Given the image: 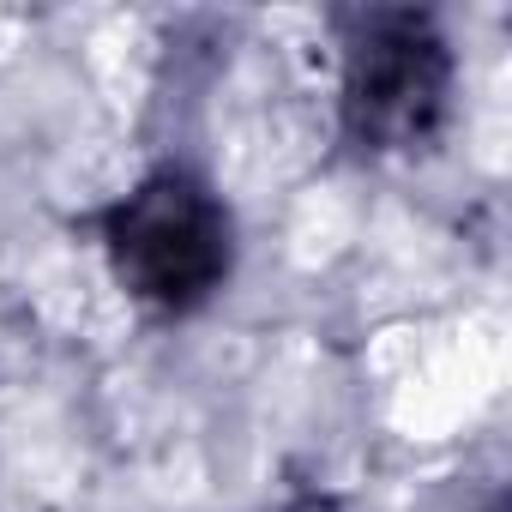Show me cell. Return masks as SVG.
<instances>
[{
	"mask_svg": "<svg viewBox=\"0 0 512 512\" xmlns=\"http://www.w3.org/2000/svg\"><path fill=\"white\" fill-rule=\"evenodd\" d=\"M452 49L422 13H362L344 37V127L362 151H416L440 133Z\"/></svg>",
	"mask_w": 512,
	"mask_h": 512,
	"instance_id": "cell-2",
	"label": "cell"
},
{
	"mask_svg": "<svg viewBox=\"0 0 512 512\" xmlns=\"http://www.w3.org/2000/svg\"><path fill=\"white\" fill-rule=\"evenodd\" d=\"M103 253L133 302L157 314H193L223 290L235 235L223 199L199 175L157 169L103 211Z\"/></svg>",
	"mask_w": 512,
	"mask_h": 512,
	"instance_id": "cell-1",
	"label": "cell"
}]
</instances>
